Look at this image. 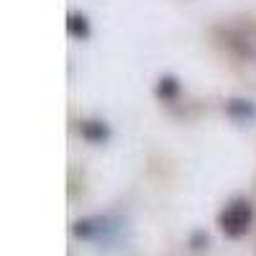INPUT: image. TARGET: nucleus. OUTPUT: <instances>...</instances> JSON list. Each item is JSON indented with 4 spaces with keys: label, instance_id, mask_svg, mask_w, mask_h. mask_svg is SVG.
<instances>
[{
    "label": "nucleus",
    "instance_id": "obj_1",
    "mask_svg": "<svg viewBox=\"0 0 256 256\" xmlns=\"http://www.w3.org/2000/svg\"><path fill=\"white\" fill-rule=\"evenodd\" d=\"M123 230L126 223L110 216H102V218H88V220H80L74 223V233L80 238H88L95 244H118L123 238Z\"/></svg>",
    "mask_w": 256,
    "mask_h": 256
},
{
    "label": "nucleus",
    "instance_id": "obj_2",
    "mask_svg": "<svg viewBox=\"0 0 256 256\" xmlns=\"http://www.w3.org/2000/svg\"><path fill=\"white\" fill-rule=\"evenodd\" d=\"M248 226H251V205L246 200H233L220 212V228L230 238L244 236V233L248 230Z\"/></svg>",
    "mask_w": 256,
    "mask_h": 256
},
{
    "label": "nucleus",
    "instance_id": "obj_3",
    "mask_svg": "<svg viewBox=\"0 0 256 256\" xmlns=\"http://www.w3.org/2000/svg\"><path fill=\"white\" fill-rule=\"evenodd\" d=\"M226 110L230 118H236V120H251L256 118V105L248 102V100H230L226 105Z\"/></svg>",
    "mask_w": 256,
    "mask_h": 256
},
{
    "label": "nucleus",
    "instance_id": "obj_4",
    "mask_svg": "<svg viewBox=\"0 0 256 256\" xmlns=\"http://www.w3.org/2000/svg\"><path fill=\"white\" fill-rule=\"evenodd\" d=\"M82 134L92 138V141H102L105 136H108V128H105L100 120H88V123H82Z\"/></svg>",
    "mask_w": 256,
    "mask_h": 256
},
{
    "label": "nucleus",
    "instance_id": "obj_5",
    "mask_svg": "<svg viewBox=\"0 0 256 256\" xmlns=\"http://www.w3.org/2000/svg\"><path fill=\"white\" fill-rule=\"evenodd\" d=\"M67 28H70V34L77 36V38H84V36L90 34V26H88V18H84V16H70Z\"/></svg>",
    "mask_w": 256,
    "mask_h": 256
},
{
    "label": "nucleus",
    "instance_id": "obj_6",
    "mask_svg": "<svg viewBox=\"0 0 256 256\" xmlns=\"http://www.w3.org/2000/svg\"><path fill=\"white\" fill-rule=\"evenodd\" d=\"M174 90H177V82L172 80V77H166V80H162V84H159V95H174Z\"/></svg>",
    "mask_w": 256,
    "mask_h": 256
}]
</instances>
